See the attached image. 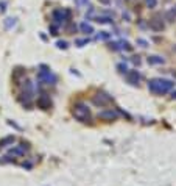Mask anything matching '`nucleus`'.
I'll list each match as a JSON object with an SVG mask.
<instances>
[{
  "label": "nucleus",
  "instance_id": "1",
  "mask_svg": "<svg viewBox=\"0 0 176 186\" xmlns=\"http://www.w3.org/2000/svg\"><path fill=\"white\" fill-rule=\"evenodd\" d=\"M173 86H175L173 81L164 80V78H153V80L148 81V89H150L153 94H157V96L167 94L168 91H172Z\"/></svg>",
  "mask_w": 176,
  "mask_h": 186
},
{
  "label": "nucleus",
  "instance_id": "2",
  "mask_svg": "<svg viewBox=\"0 0 176 186\" xmlns=\"http://www.w3.org/2000/svg\"><path fill=\"white\" fill-rule=\"evenodd\" d=\"M72 113H73L75 119L81 120V122H89V120H91V111H89V108H87L84 103H78V105H75Z\"/></svg>",
  "mask_w": 176,
  "mask_h": 186
},
{
  "label": "nucleus",
  "instance_id": "3",
  "mask_svg": "<svg viewBox=\"0 0 176 186\" xmlns=\"http://www.w3.org/2000/svg\"><path fill=\"white\" fill-rule=\"evenodd\" d=\"M41 72H39V78L42 83H47V85H55L56 83V75L52 74L50 70H48V67H45V66H41Z\"/></svg>",
  "mask_w": 176,
  "mask_h": 186
},
{
  "label": "nucleus",
  "instance_id": "4",
  "mask_svg": "<svg viewBox=\"0 0 176 186\" xmlns=\"http://www.w3.org/2000/svg\"><path fill=\"white\" fill-rule=\"evenodd\" d=\"M70 17V11L69 9H55L53 11V22L56 25L64 24L65 20H69Z\"/></svg>",
  "mask_w": 176,
  "mask_h": 186
},
{
  "label": "nucleus",
  "instance_id": "5",
  "mask_svg": "<svg viewBox=\"0 0 176 186\" xmlns=\"http://www.w3.org/2000/svg\"><path fill=\"white\" fill-rule=\"evenodd\" d=\"M92 102H93V105H97V106H106L112 102V98H111V96L104 94V92H100V94L93 96Z\"/></svg>",
  "mask_w": 176,
  "mask_h": 186
},
{
  "label": "nucleus",
  "instance_id": "6",
  "mask_svg": "<svg viewBox=\"0 0 176 186\" xmlns=\"http://www.w3.org/2000/svg\"><path fill=\"white\" fill-rule=\"evenodd\" d=\"M119 117V113L114 111V109H104V111H100L98 113V119L101 120H108V122H111V120H115Z\"/></svg>",
  "mask_w": 176,
  "mask_h": 186
},
{
  "label": "nucleus",
  "instance_id": "7",
  "mask_svg": "<svg viewBox=\"0 0 176 186\" xmlns=\"http://www.w3.org/2000/svg\"><path fill=\"white\" fill-rule=\"evenodd\" d=\"M140 74L137 72V70H128L126 72V80H128V83H131V85H139V81H140Z\"/></svg>",
  "mask_w": 176,
  "mask_h": 186
},
{
  "label": "nucleus",
  "instance_id": "8",
  "mask_svg": "<svg viewBox=\"0 0 176 186\" xmlns=\"http://www.w3.org/2000/svg\"><path fill=\"white\" fill-rule=\"evenodd\" d=\"M148 27H150L153 31H162L164 30V24H162V20H159V19H151Z\"/></svg>",
  "mask_w": 176,
  "mask_h": 186
},
{
  "label": "nucleus",
  "instance_id": "9",
  "mask_svg": "<svg viewBox=\"0 0 176 186\" xmlns=\"http://www.w3.org/2000/svg\"><path fill=\"white\" fill-rule=\"evenodd\" d=\"M37 106H39V108H42V109H48V108L52 106L50 98H48V97H45V96L39 97V98H37Z\"/></svg>",
  "mask_w": 176,
  "mask_h": 186
},
{
  "label": "nucleus",
  "instance_id": "10",
  "mask_svg": "<svg viewBox=\"0 0 176 186\" xmlns=\"http://www.w3.org/2000/svg\"><path fill=\"white\" fill-rule=\"evenodd\" d=\"M164 63H165V59L162 56H156V55L148 56V64H164Z\"/></svg>",
  "mask_w": 176,
  "mask_h": 186
},
{
  "label": "nucleus",
  "instance_id": "11",
  "mask_svg": "<svg viewBox=\"0 0 176 186\" xmlns=\"http://www.w3.org/2000/svg\"><path fill=\"white\" fill-rule=\"evenodd\" d=\"M80 28H81L83 33H87V35H92L93 33V27L91 24H87V22H83V24L80 25Z\"/></svg>",
  "mask_w": 176,
  "mask_h": 186
},
{
  "label": "nucleus",
  "instance_id": "12",
  "mask_svg": "<svg viewBox=\"0 0 176 186\" xmlns=\"http://www.w3.org/2000/svg\"><path fill=\"white\" fill-rule=\"evenodd\" d=\"M95 20L98 22V24H111L112 19L111 17H106V16H97Z\"/></svg>",
  "mask_w": 176,
  "mask_h": 186
},
{
  "label": "nucleus",
  "instance_id": "13",
  "mask_svg": "<svg viewBox=\"0 0 176 186\" xmlns=\"http://www.w3.org/2000/svg\"><path fill=\"white\" fill-rule=\"evenodd\" d=\"M14 25H16V19H14V17H8V19H5V27H6V30L13 28Z\"/></svg>",
  "mask_w": 176,
  "mask_h": 186
},
{
  "label": "nucleus",
  "instance_id": "14",
  "mask_svg": "<svg viewBox=\"0 0 176 186\" xmlns=\"http://www.w3.org/2000/svg\"><path fill=\"white\" fill-rule=\"evenodd\" d=\"M14 142V136H8V138H5L2 142H0V147H5L6 144H13Z\"/></svg>",
  "mask_w": 176,
  "mask_h": 186
},
{
  "label": "nucleus",
  "instance_id": "15",
  "mask_svg": "<svg viewBox=\"0 0 176 186\" xmlns=\"http://www.w3.org/2000/svg\"><path fill=\"white\" fill-rule=\"evenodd\" d=\"M111 38V35H109L108 31H100V35L97 36V39H101V41H106V39H109Z\"/></svg>",
  "mask_w": 176,
  "mask_h": 186
},
{
  "label": "nucleus",
  "instance_id": "16",
  "mask_svg": "<svg viewBox=\"0 0 176 186\" xmlns=\"http://www.w3.org/2000/svg\"><path fill=\"white\" fill-rule=\"evenodd\" d=\"M167 19L168 20H175L176 19V9H170V11H167Z\"/></svg>",
  "mask_w": 176,
  "mask_h": 186
},
{
  "label": "nucleus",
  "instance_id": "17",
  "mask_svg": "<svg viewBox=\"0 0 176 186\" xmlns=\"http://www.w3.org/2000/svg\"><path fill=\"white\" fill-rule=\"evenodd\" d=\"M117 69H119L122 74H126V72H128V67H126V64H123V63H120V64L117 66Z\"/></svg>",
  "mask_w": 176,
  "mask_h": 186
},
{
  "label": "nucleus",
  "instance_id": "18",
  "mask_svg": "<svg viewBox=\"0 0 176 186\" xmlns=\"http://www.w3.org/2000/svg\"><path fill=\"white\" fill-rule=\"evenodd\" d=\"M147 5H148V8H156V5H157V0H145Z\"/></svg>",
  "mask_w": 176,
  "mask_h": 186
},
{
  "label": "nucleus",
  "instance_id": "19",
  "mask_svg": "<svg viewBox=\"0 0 176 186\" xmlns=\"http://www.w3.org/2000/svg\"><path fill=\"white\" fill-rule=\"evenodd\" d=\"M75 44H76V46H80V47H83V46H86V44H87V39H76Z\"/></svg>",
  "mask_w": 176,
  "mask_h": 186
},
{
  "label": "nucleus",
  "instance_id": "20",
  "mask_svg": "<svg viewBox=\"0 0 176 186\" xmlns=\"http://www.w3.org/2000/svg\"><path fill=\"white\" fill-rule=\"evenodd\" d=\"M56 46H58L59 48H67V42H65V41H58Z\"/></svg>",
  "mask_w": 176,
  "mask_h": 186
},
{
  "label": "nucleus",
  "instance_id": "21",
  "mask_svg": "<svg viewBox=\"0 0 176 186\" xmlns=\"http://www.w3.org/2000/svg\"><path fill=\"white\" fill-rule=\"evenodd\" d=\"M50 31H52V35H53V36H56V35H58V27H56V25H52Z\"/></svg>",
  "mask_w": 176,
  "mask_h": 186
},
{
  "label": "nucleus",
  "instance_id": "22",
  "mask_svg": "<svg viewBox=\"0 0 176 186\" xmlns=\"http://www.w3.org/2000/svg\"><path fill=\"white\" fill-rule=\"evenodd\" d=\"M75 3L78 7H83V5H87V0H75Z\"/></svg>",
  "mask_w": 176,
  "mask_h": 186
},
{
  "label": "nucleus",
  "instance_id": "23",
  "mask_svg": "<svg viewBox=\"0 0 176 186\" xmlns=\"http://www.w3.org/2000/svg\"><path fill=\"white\" fill-rule=\"evenodd\" d=\"M137 44H140V47H147L148 46V42L145 39H137Z\"/></svg>",
  "mask_w": 176,
  "mask_h": 186
},
{
  "label": "nucleus",
  "instance_id": "24",
  "mask_svg": "<svg viewBox=\"0 0 176 186\" xmlns=\"http://www.w3.org/2000/svg\"><path fill=\"white\" fill-rule=\"evenodd\" d=\"M111 48H112V50H120V47H119L117 42H112V44H111Z\"/></svg>",
  "mask_w": 176,
  "mask_h": 186
},
{
  "label": "nucleus",
  "instance_id": "25",
  "mask_svg": "<svg viewBox=\"0 0 176 186\" xmlns=\"http://www.w3.org/2000/svg\"><path fill=\"white\" fill-rule=\"evenodd\" d=\"M5 7H6V2H0V11H5V9H6Z\"/></svg>",
  "mask_w": 176,
  "mask_h": 186
},
{
  "label": "nucleus",
  "instance_id": "26",
  "mask_svg": "<svg viewBox=\"0 0 176 186\" xmlns=\"http://www.w3.org/2000/svg\"><path fill=\"white\" fill-rule=\"evenodd\" d=\"M98 2L103 3V5H109V3H111V0H98Z\"/></svg>",
  "mask_w": 176,
  "mask_h": 186
},
{
  "label": "nucleus",
  "instance_id": "27",
  "mask_svg": "<svg viewBox=\"0 0 176 186\" xmlns=\"http://www.w3.org/2000/svg\"><path fill=\"white\" fill-rule=\"evenodd\" d=\"M173 98H176V92H173V96H172Z\"/></svg>",
  "mask_w": 176,
  "mask_h": 186
},
{
  "label": "nucleus",
  "instance_id": "28",
  "mask_svg": "<svg viewBox=\"0 0 176 186\" xmlns=\"http://www.w3.org/2000/svg\"><path fill=\"white\" fill-rule=\"evenodd\" d=\"M173 77H176V70H173Z\"/></svg>",
  "mask_w": 176,
  "mask_h": 186
},
{
  "label": "nucleus",
  "instance_id": "29",
  "mask_svg": "<svg viewBox=\"0 0 176 186\" xmlns=\"http://www.w3.org/2000/svg\"><path fill=\"white\" fill-rule=\"evenodd\" d=\"M173 50H175V52H176V46H175V48H173Z\"/></svg>",
  "mask_w": 176,
  "mask_h": 186
}]
</instances>
